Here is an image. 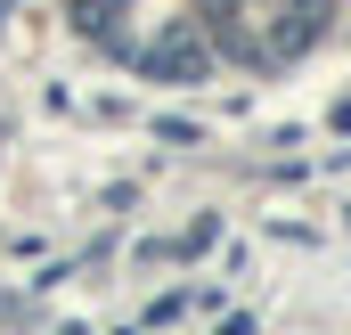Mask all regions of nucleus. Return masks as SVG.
<instances>
[{
  "label": "nucleus",
  "mask_w": 351,
  "mask_h": 335,
  "mask_svg": "<svg viewBox=\"0 0 351 335\" xmlns=\"http://www.w3.org/2000/svg\"><path fill=\"white\" fill-rule=\"evenodd\" d=\"M147 74H164V82H196V74H204V41H196L188 25H172V33L147 49Z\"/></svg>",
  "instance_id": "obj_1"
}]
</instances>
